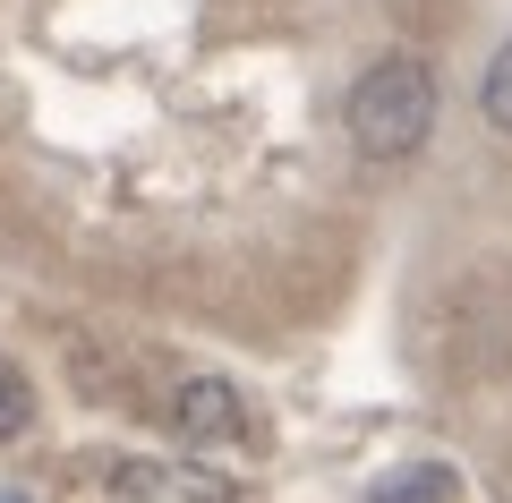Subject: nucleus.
Listing matches in <instances>:
<instances>
[{"instance_id":"obj_5","label":"nucleus","mask_w":512,"mask_h":503,"mask_svg":"<svg viewBox=\"0 0 512 503\" xmlns=\"http://www.w3.org/2000/svg\"><path fill=\"white\" fill-rule=\"evenodd\" d=\"M453 486H461V478H453L444 461H419V469H393V478L376 486V503H444Z\"/></svg>"},{"instance_id":"obj_2","label":"nucleus","mask_w":512,"mask_h":503,"mask_svg":"<svg viewBox=\"0 0 512 503\" xmlns=\"http://www.w3.org/2000/svg\"><path fill=\"white\" fill-rule=\"evenodd\" d=\"M453 367H512V282H470L461 290V342H453Z\"/></svg>"},{"instance_id":"obj_3","label":"nucleus","mask_w":512,"mask_h":503,"mask_svg":"<svg viewBox=\"0 0 512 503\" xmlns=\"http://www.w3.org/2000/svg\"><path fill=\"white\" fill-rule=\"evenodd\" d=\"M111 495L120 503H231V478L188 469V461H120Z\"/></svg>"},{"instance_id":"obj_1","label":"nucleus","mask_w":512,"mask_h":503,"mask_svg":"<svg viewBox=\"0 0 512 503\" xmlns=\"http://www.w3.org/2000/svg\"><path fill=\"white\" fill-rule=\"evenodd\" d=\"M427 128H436V77H427V60L410 52H384L376 69L350 86V145L376 162H402L427 145Z\"/></svg>"},{"instance_id":"obj_7","label":"nucleus","mask_w":512,"mask_h":503,"mask_svg":"<svg viewBox=\"0 0 512 503\" xmlns=\"http://www.w3.org/2000/svg\"><path fill=\"white\" fill-rule=\"evenodd\" d=\"M478 111H487V120L512 137V43L487 60V77H478Z\"/></svg>"},{"instance_id":"obj_6","label":"nucleus","mask_w":512,"mask_h":503,"mask_svg":"<svg viewBox=\"0 0 512 503\" xmlns=\"http://www.w3.org/2000/svg\"><path fill=\"white\" fill-rule=\"evenodd\" d=\"M26 427H35V384H26L18 367L0 359V444H18Z\"/></svg>"},{"instance_id":"obj_4","label":"nucleus","mask_w":512,"mask_h":503,"mask_svg":"<svg viewBox=\"0 0 512 503\" xmlns=\"http://www.w3.org/2000/svg\"><path fill=\"white\" fill-rule=\"evenodd\" d=\"M171 418H180L188 444H239V435H248V401H239L222 376H188L180 401H171Z\"/></svg>"}]
</instances>
